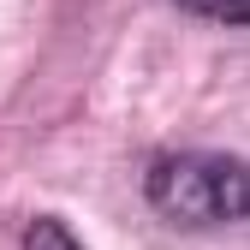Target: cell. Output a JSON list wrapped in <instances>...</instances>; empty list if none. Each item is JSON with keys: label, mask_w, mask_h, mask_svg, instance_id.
I'll use <instances>...</instances> for the list:
<instances>
[{"label": "cell", "mask_w": 250, "mask_h": 250, "mask_svg": "<svg viewBox=\"0 0 250 250\" xmlns=\"http://www.w3.org/2000/svg\"><path fill=\"white\" fill-rule=\"evenodd\" d=\"M244 161L238 155H161L149 167V203L179 227H238L250 191H244Z\"/></svg>", "instance_id": "obj_1"}, {"label": "cell", "mask_w": 250, "mask_h": 250, "mask_svg": "<svg viewBox=\"0 0 250 250\" xmlns=\"http://www.w3.org/2000/svg\"><path fill=\"white\" fill-rule=\"evenodd\" d=\"M24 250H83V244L72 238L66 221H30L24 227Z\"/></svg>", "instance_id": "obj_2"}, {"label": "cell", "mask_w": 250, "mask_h": 250, "mask_svg": "<svg viewBox=\"0 0 250 250\" xmlns=\"http://www.w3.org/2000/svg\"><path fill=\"white\" fill-rule=\"evenodd\" d=\"M185 6H197V12L221 18V24H244L250 18V0H185Z\"/></svg>", "instance_id": "obj_3"}]
</instances>
